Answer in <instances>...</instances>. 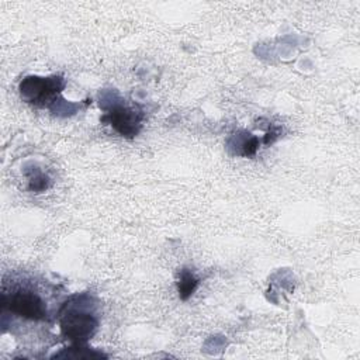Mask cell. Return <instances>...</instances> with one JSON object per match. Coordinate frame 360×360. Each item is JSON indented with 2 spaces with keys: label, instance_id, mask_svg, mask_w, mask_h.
<instances>
[{
  "label": "cell",
  "instance_id": "5",
  "mask_svg": "<svg viewBox=\"0 0 360 360\" xmlns=\"http://www.w3.org/2000/svg\"><path fill=\"white\" fill-rule=\"evenodd\" d=\"M198 283H200V280L194 276V273L191 270L181 269L179 271V278H177L179 297L183 301H186L195 291V288L198 287Z\"/></svg>",
  "mask_w": 360,
  "mask_h": 360
},
{
  "label": "cell",
  "instance_id": "4",
  "mask_svg": "<svg viewBox=\"0 0 360 360\" xmlns=\"http://www.w3.org/2000/svg\"><path fill=\"white\" fill-rule=\"evenodd\" d=\"M142 112L127 105H115L105 112L101 118L104 122L112 127L115 132L122 136H135L142 127Z\"/></svg>",
  "mask_w": 360,
  "mask_h": 360
},
{
  "label": "cell",
  "instance_id": "6",
  "mask_svg": "<svg viewBox=\"0 0 360 360\" xmlns=\"http://www.w3.org/2000/svg\"><path fill=\"white\" fill-rule=\"evenodd\" d=\"M232 142L235 146V153L240 156H253L259 146V139L249 132H243V135H236Z\"/></svg>",
  "mask_w": 360,
  "mask_h": 360
},
{
  "label": "cell",
  "instance_id": "3",
  "mask_svg": "<svg viewBox=\"0 0 360 360\" xmlns=\"http://www.w3.org/2000/svg\"><path fill=\"white\" fill-rule=\"evenodd\" d=\"M63 86L65 82L60 76H28L20 83V94L27 103L39 107H49L51 103H55V98L59 96Z\"/></svg>",
  "mask_w": 360,
  "mask_h": 360
},
{
  "label": "cell",
  "instance_id": "1",
  "mask_svg": "<svg viewBox=\"0 0 360 360\" xmlns=\"http://www.w3.org/2000/svg\"><path fill=\"white\" fill-rule=\"evenodd\" d=\"M3 309L11 315L30 322L48 321V304L37 287L31 281L11 283L10 290L3 287Z\"/></svg>",
  "mask_w": 360,
  "mask_h": 360
},
{
  "label": "cell",
  "instance_id": "2",
  "mask_svg": "<svg viewBox=\"0 0 360 360\" xmlns=\"http://www.w3.org/2000/svg\"><path fill=\"white\" fill-rule=\"evenodd\" d=\"M98 321L93 311L83 308L82 304H65L59 316L60 333L76 343H84L89 340L96 329Z\"/></svg>",
  "mask_w": 360,
  "mask_h": 360
},
{
  "label": "cell",
  "instance_id": "7",
  "mask_svg": "<svg viewBox=\"0 0 360 360\" xmlns=\"http://www.w3.org/2000/svg\"><path fill=\"white\" fill-rule=\"evenodd\" d=\"M28 176V188L35 193L45 191L49 187V177L38 169H34Z\"/></svg>",
  "mask_w": 360,
  "mask_h": 360
}]
</instances>
